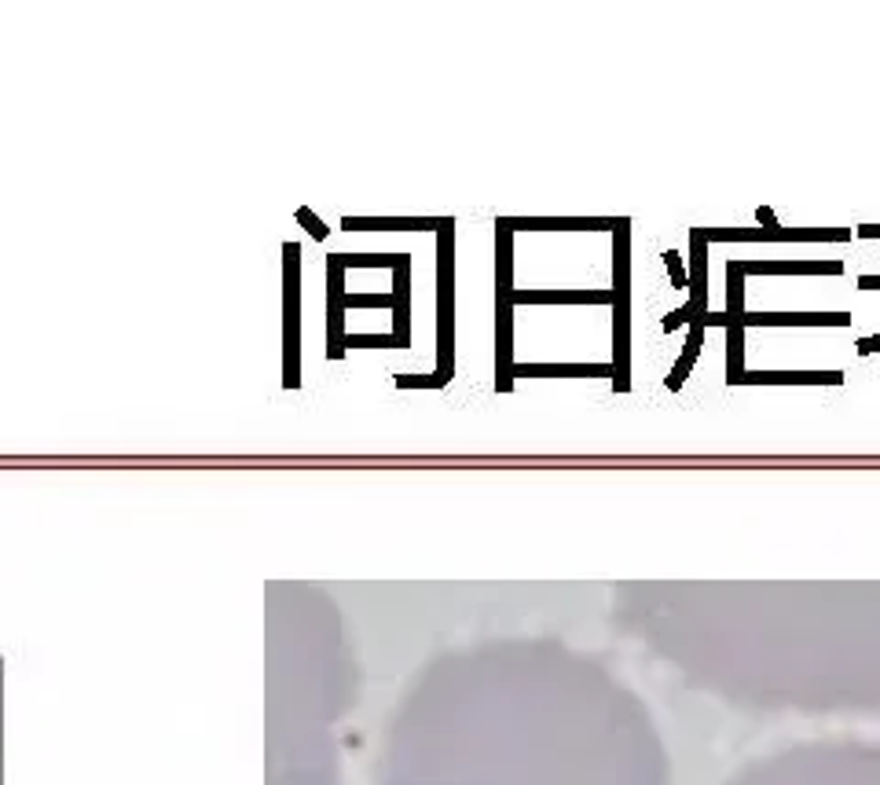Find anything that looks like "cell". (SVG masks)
<instances>
[{
  "label": "cell",
  "instance_id": "e0dca14e",
  "mask_svg": "<svg viewBox=\"0 0 880 785\" xmlns=\"http://www.w3.org/2000/svg\"><path fill=\"white\" fill-rule=\"evenodd\" d=\"M726 316H734L737 323H745L748 309H745V276L741 268L730 261L726 265Z\"/></svg>",
  "mask_w": 880,
  "mask_h": 785
},
{
  "label": "cell",
  "instance_id": "7a4b0ae2",
  "mask_svg": "<svg viewBox=\"0 0 880 785\" xmlns=\"http://www.w3.org/2000/svg\"><path fill=\"white\" fill-rule=\"evenodd\" d=\"M451 232H455V221L444 217V224H440V239H437L440 331H437V371H433L440 389L448 386L451 375H455V239H451Z\"/></svg>",
  "mask_w": 880,
  "mask_h": 785
},
{
  "label": "cell",
  "instance_id": "d4e9b609",
  "mask_svg": "<svg viewBox=\"0 0 880 785\" xmlns=\"http://www.w3.org/2000/svg\"><path fill=\"white\" fill-rule=\"evenodd\" d=\"M855 235L858 239H880V224H862Z\"/></svg>",
  "mask_w": 880,
  "mask_h": 785
},
{
  "label": "cell",
  "instance_id": "2e32d148",
  "mask_svg": "<svg viewBox=\"0 0 880 785\" xmlns=\"http://www.w3.org/2000/svg\"><path fill=\"white\" fill-rule=\"evenodd\" d=\"M407 268L411 265H404V268H396L393 276H396V287H393V294H396V327H393V334H400V338H411V331H407V327H411V283H407V276H411V272H407Z\"/></svg>",
  "mask_w": 880,
  "mask_h": 785
},
{
  "label": "cell",
  "instance_id": "9c48e42d",
  "mask_svg": "<svg viewBox=\"0 0 880 785\" xmlns=\"http://www.w3.org/2000/svg\"><path fill=\"white\" fill-rule=\"evenodd\" d=\"M737 386H844L840 371H745Z\"/></svg>",
  "mask_w": 880,
  "mask_h": 785
},
{
  "label": "cell",
  "instance_id": "30bf717a",
  "mask_svg": "<svg viewBox=\"0 0 880 785\" xmlns=\"http://www.w3.org/2000/svg\"><path fill=\"white\" fill-rule=\"evenodd\" d=\"M440 217H341V228L345 232H367V228H378V232H396V228H407V232H440Z\"/></svg>",
  "mask_w": 880,
  "mask_h": 785
},
{
  "label": "cell",
  "instance_id": "ffe728a7",
  "mask_svg": "<svg viewBox=\"0 0 880 785\" xmlns=\"http://www.w3.org/2000/svg\"><path fill=\"white\" fill-rule=\"evenodd\" d=\"M407 342H411V338H400V334H349V338H345L349 349H360V345H382V349L393 345V349H400V345Z\"/></svg>",
  "mask_w": 880,
  "mask_h": 785
},
{
  "label": "cell",
  "instance_id": "8992f818",
  "mask_svg": "<svg viewBox=\"0 0 880 785\" xmlns=\"http://www.w3.org/2000/svg\"><path fill=\"white\" fill-rule=\"evenodd\" d=\"M510 305H613V290H514L499 294Z\"/></svg>",
  "mask_w": 880,
  "mask_h": 785
},
{
  "label": "cell",
  "instance_id": "3957f363",
  "mask_svg": "<svg viewBox=\"0 0 880 785\" xmlns=\"http://www.w3.org/2000/svg\"><path fill=\"white\" fill-rule=\"evenodd\" d=\"M283 389H301V246L283 243Z\"/></svg>",
  "mask_w": 880,
  "mask_h": 785
},
{
  "label": "cell",
  "instance_id": "603a6c76",
  "mask_svg": "<svg viewBox=\"0 0 880 785\" xmlns=\"http://www.w3.org/2000/svg\"><path fill=\"white\" fill-rule=\"evenodd\" d=\"M756 221H759V228H778V217H774V210H770V206H759Z\"/></svg>",
  "mask_w": 880,
  "mask_h": 785
},
{
  "label": "cell",
  "instance_id": "ba28073f",
  "mask_svg": "<svg viewBox=\"0 0 880 785\" xmlns=\"http://www.w3.org/2000/svg\"><path fill=\"white\" fill-rule=\"evenodd\" d=\"M741 276H840V261H734Z\"/></svg>",
  "mask_w": 880,
  "mask_h": 785
},
{
  "label": "cell",
  "instance_id": "8fae6325",
  "mask_svg": "<svg viewBox=\"0 0 880 785\" xmlns=\"http://www.w3.org/2000/svg\"><path fill=\"white\" fill-rule=\"evenodd\" d=\"M543 375H554V378H576V375L616 378V367L613 364H514V378H543Z\"/></svg>",
  "mask_w": 880,
  "mask_h": 785
},
{
  "label": "cell",
  "instance_id": "7402d4cb",
  "mask_svg": "<svg viewBox=\"0 0 880 785\" xmlns=\"http://www.w3.org/2000/svg\"><path fill=\"white\" fill-rule=\"evenodd\" d=\"M664 261H668V268H671V283H675V287H690V276L682 272V265H679V257H675V250H668V254H664Z\"/></svg>",
  "mask_w": 880,
  "mask_h": 785
},
{
  "label": "cell",
  "instance_id": "44dd1931",
  "mask_svg": "<svg viewBox=\"0 0 880 785\" xmlns=\"http://www.w3.org/2000/svg\"><path fill=\"white\" fill-rule=\"evenodd\" d=\"M297 221L305 224V228H308V232H312V235H316L319 243L327 239V224H319V221H316V213L308 210V206H301V210H297Z\"/></svg>",
  "mask_w": 880,
  "mask_h": 785
},
{
  "label": "cell",
  "instance_id": "6da1fadb",
  "mask_svg": "<svg viewBox=\"0 0 880 785\" xmlns=\"http://www.w3.org/2000/svg\"><path fill=\"white\" fill-rule=\"evenodd\" d=\"M631 221L620 217L613 239V367L616 393L631 389Z\"/></svg>",
  "mask_w": 880,
  "mask_h": 785
},
{
  "label": "cell",
  "instance_id": "cb8c5ba5",
  "mask_svg": "<svg viewBox=\"0 0 880 785\" xmlns=\"http://www.w3.org/2000/svg\"><path fill=\"white\" fill-rule=\"evenodd\" d=\"M858 353H862V356L880 353V334H873V338H862V342H858Z\"/></svg>",
  "mask_w": 880,
  "mask_h": 785
},
{
  "label": "cell",
  "instance_id": "52a82bcc",
  "mask_svg": "<svg viewBox=\"0 0 880 785\" xmlns=\"http://www.w3.org/2000/svg\"><path fill=\"white\" fill-rule=\"evenodd\" d=\"M745 327H851L847 312H748Z\"/></svg>",
  "mask_w": 880,
  "mask_h": 785
},
{
  "label": "cell",
  "instance_id": "d6986e66",
  "mask_svg": "<svg viewBox=\"0 0 880 785\" xmlns=\"http://www.w3.org/2000/svg\"><path fill=\"white\" fill-rule=\"evenodd\" d=\"M341 309H393L396 312V294H345Z\"/></svg>",
  "mask_w": 880,
  "mask_h": 785
},
{
  "label": "cell",
  "instance_id": "5bb4252c",
  "mask_svg": "<svg viewBox=\"0 0 880 785\" xmlns=\"http://www.w3.org/2000/svg\"><path fill=\"white\" fill-rule=\"evenodd\" d=\"M327 265L334 268H404L411 265L407 254H330Z\"/></svg>",
  "mask_w": 880,
  "mask_h": 785
},
{
  "label": "cell",
  "instance_id": "277c9868",
  "mask_svg": "<svg viewBox=\"0 0 880 785\" xmlns=\"http://www.w3.org/2000/svg\"><path fill=\"white\" fill-rule=\"evenodd\" d=\"M704 243H847V228H701Z\"/></svg>",
  "mask_w": 880,
  "mask_h": 785
},
{
  "label": "cell",
  "instance_id": "4fadbf2b",
  "mask_svg": "<svg viewBox=\"0 0 880 785\" xmlns=\"http://www.w3.org/2000/svg\"><path fill=\"white\" fill-rule=\"evenodd\" d=\"M701 345H704V323H701V320H693V323H690V338H686V349H682L679 364H675V371H671V375H668L664 389H671V393H679L682 382H686V375H690L693 364H697V353H701Z\"/></svg>",
  "mask_w": 880,
  "mask_h": 785
},
{
  "label": "cell",
  "instance_id": "5b68a950",
  "mask_svg": "<svg viewBox=\"0 0 880 785\" xmlns=\"http://www.w3.org/2000/svg\"><path fill=\"white\" fill-rule=\"evenodd\" d=\"M704 305H708V243H704L701 228H693L690 232V301H686L679 312L664 316V331H675L682 323L701 320Z\"/></svg>",
  "mask_w": 880,
  "mask_h": 785
},
{
  "label": "cell",
  "instance_id": "ac0fdd59",
  "mask_svg": "<svg viewBox=\"0 0 880 785\" xmlns=\"http://www.w3.org/2000/svg\"><path fill=\"white\" fill-rule=\"evenodd\" d=\"M327 338V356L330 360H341V342H345V309H341V301H327Z\"/></svg>",
  "mask_w": 880,
  "mask_h": 785
},
{
  "label": "cell",
  "instance_id": "9a60e30c",
  "mask_svg": "<svg viewBox=\"0 0 880 785\" xmlns=\"http://www.w3.org/2000/svg\"><path fill=\"white\" fill-rule=\"evenodd\" d=\"M745 375V323L726 327V382L737 386V378Z\"/></svg>",
  "mask_w": 880,
  "mask_h": 785
},
{
  "label": "cell",
  "instance_id": "7c38bea8",
  "mask_svg": "<svg viewBox=\"0 0 880 785\" xmlns=\"http://www.w3.org/2000/svg\"><path fill=\"white\" fill-rule=\"evenodd\" d=\"M503 224L514 232V228H525V232H536V228H591V232H602V228H613L616 232V217H594V221H587V217H503Z\"/></svg>",
  "mask_w": 880,
  "mask_h": 785
}]
</instances>
